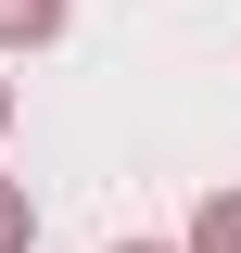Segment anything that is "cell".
Here are the masks:
<instances>
[{"instance_id":"cell-5","label":"cell","mask_w":241,"mask_h":253,"mask_svg":"<svg viewBox=\"0 0 241 253\" xmlns=\"http://www.w3.org/2000/svg\"><path fill=\"white\" fill-rule=\"evenodd\" d=\"M115 253H178V241H115Z\"/></svg>"},{"instance_id":"cell-3","label":"cell","mask_w":241,"mask_h":253,"mask_svg":"<svg viewBox=\"0 0 241 253\" xmlns=\"http://www.w3.org/2000/svg\"><path fill=\"white\" fill-rule=\"evenodd\" d=\"M38 241V203H26V177H0V253H26Z\"/></svg>"},{"instance_id":"cell-1","label":"cell","mask_w":241,"mask_h":253,"mask_svg":"<svg viewBox=\"0 0 241 253\" xmlns=\"http://www.w3.org/2000/svg\"><path fill=\"white\" fill-rule=\"evenodd\" d=\"M178 253H241V190H203V203H190V241Z\"/></svg>"},{"instance_id":"cell-2","label":"cell","mask_w":241,"mask_h":253,"mask_svg":"<svg viewBox=\"0 0 241 253\" xmlns=\"http://www.w3.org/2000/svg\"><path fill=\"white\" fill-rule=\"evenodd\" d=\"M63 38V0H0V51H51Z\"/></svg>"},{"instance_id":"cell-4","label":"cell","mask_w":241,"mask_h":253,"mask_svg":"<svg viewBox=\"0 0 241 253\" xmlns=\"http://www.w3.org/2000/svg\"><path fill=\"white\" fill-rule=\"evenodd\" d=\"M0 139H13V76H0Z\"/></svg>"}]
</instances>
